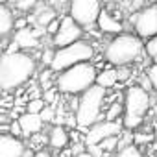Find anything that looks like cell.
Segmentation results:
<instances>
[{
	"label": "cell",
	"mask_w": 157,
	"mask_h": 157,
	"mask_svg": "<svg viewBox=\"0 0 157 157\" xmlns=\"http://www.w3.org/2000/svg\"><path fill=\"white\" fill-rule=\"evenodd\" d=\"M17 122L21 124V129H22V137H30L33 133H39L44 126V122L41 120L39 113H21Z\"/></svg>",
	"instance_id": "cell-13"
},
{
	"label": "cell",
	"mask_w": 157,
	"mask_h": 157,
	"mask_svg": "<svg viewBox=\"0 0 157 157\" xmlns=\"http://www.w3.org/2000/svg\"><path fill=\"white\" fill-rule=\"evenodd\" d=\"M26 26H28V17H21V19L13 21V30H21V28H26Z\"/></svg>",
	"instance_id": "cell-33"
},
{
	"label": "cell",
	"mask_w": 157,
	"mask_h": 157,
	"mask_svg": "<svg viewBox=\"0 0 157 157\" xmlns=\"http://www.w3.org/2000/svg\"><path fill=\"white\" fill-rule=\"evenodd\" d=\"M52 57H54V50H52V48H44V50H43V54H41V63H43V65H46V67H50Z\"/></svg>",
	"instance_id": "cell-29"
},
{
	"label": "cell",
	"mask_w": 157,
	"mask_h": 157,
	"mask_svg": "<svg viewBox=\"0 0 157 157\" xmlns=\"http://www.w3.org/2000/svg\"><path fill=\"white\" fill-rule=\"evenodd\" d=\"M37 68V61L26 50L0 54V87L2 91H15L26 85Z\"/></svg>",
	"instance_id": "cell-1"
},
{
	"label": "cell",
	"mask_w": 157,
	"mask_h": 157,
	"mask_svg": "<svg viewBox=\"0 0 157 157\" xmlns=\"http://www.w3.org/2000/svg\"><path fill=\"white\" fill-rule=\"evenodd\" d=\"M0 93H2V87H0Z\"/></svg>",
	"instance_id": "cell-43"
},
{
	"label": "cell",
	"mask_w": 157,
	"mask_h": 157,
	"mask_svg": "<svg viewBox=\"0 0 157 157\" xmlns=\"http://www.w3.org/2000/svg\"><path fill=\"white\" fill-rule=\"evenodd\" d=\"M105 100V89L100 85H91L85 89L76 105V124L80 128H89L94 122L102 120V104Z\"/></svg>",
	"instance_id": "cell-4"
},
{
	"label": "cell",
	"mask_w": 157,
	"mask_h": 157,
	"mask_svg": "<svg viewBox=\"0 0 157 157\" xmlns=\"http://www.w3.org/2000/svg\"><path fill=\"white\" fill-rule=\"evenodd\" d=\"M68 140H70V133L61 124H56L50 129V133H48V144H50V148H54L57 151L65 150V146L68 144Z\"/></svg>",
	"instance_id": "cell-15"
},
{
	"label": "cell",
	"mask_w": 157,
	"mask_h": 157,
	"mask_svg": "<svg viewBox=\"0 0 157 157\" xmlns=\"http://www.w3.org/2000/svg\"><path fill=\"white\" fill-rule=\"evenodd\" d=\"M39 117H41V120L46 124V122H52L54 118H56V109H54V105H44L41 111H39Z\"/></svg>",
	"instance_id": "cell-24"
},
{
	"label": "cell",
	"mask_w": 157,
	"mask_h": 157,
	"mask_svg": "<svg viewBox=\"0 0 157 157\" xmlns=\"http://www.w3.org/2000/svg\"><path fill=\"white\" fill-rule=\"evenodd\" d=\"M100 2H105V4H115V2H120V0H100Z\"/></svg>",
	"instance_id": "cell-40"
},
{
	"label": "cell",
	"mask_w": 157,
	"mask_h": 157,
	"mask_svg": "<svg viewBox=\"0 0 157 157\" xmlns=\"http://www.w3.org/2000/svg\"><path fill=\"white\" fill-rule=\"evenodd\" d=\"M146 41H148V43H146L144 50L148 52V56H155V54H157V33H155L153 37L146 39Z\"/></svg>",
	"instance_id": "cell-25"
},
{
	"label": "cell",
	"mask_w": 157,
	"mask_h": 157,
	"mask_svg": "<svg viewBox=\"0 0 157 157\" xmlns=\"http://www.w3.org/2000/svg\"><path fill=\"white\" fill-rule=\"evenodd\" d=\"M144 50L142 39L133 33H117V37L105 46V59L111 65L117 67H126L133 63Z\"/></svg>",
	"instance_id": "cell-3"
},
{
	"label": "cell",
	"mask_w": 157,
	"mask_h": 157,
	"mask_svg": "<svg viewBox=\"0 0 157 157\" xmlns=\"http://www.w3.org/2000/svg\"><path fill=\"white\" fill-rule=\"evenodd\" d=\"M150 94L140 85H133L124 94V120L122 126L126 129H135L142 124L146 111L150 109Z\"/></svg>",
	"instance_id": "cell-5"
},
{
	"label": "cell",
	"mask_w": 157,
	"mask_h": 157,
	"mask_svg": "<svg viewBox=\"0 0 157 157\" xmlns=\"http://www.w3.org/2000/svg\"><path fill=\"white\" fill-rule=\"evenodd\" d=\"M44 105H46V102H44L41 96H39V98H30L28 104H26V111H28V113H39Z\"/></svg>",
	"instance_id": "cell-21"
},
{
	"label": "cell",
	"mask_w": 157,
	"mask_h": 157,
	"mask_svg": "<svg viewBox=\"0 0 157 157\" xmlns=\"http://www.w3.org/2000/svg\"><path fill=\"white\" fill-rule=\"evenodd\" d=\"M56 91H57V89H52V87H50V89H44V96H41V98H43L46 104H50V102L56 100Z\"/></svg>",
	"instance_id": "cell-32"
},
{
	"label": "cell",
	"mask_w": 157,
	"mask_h": 157,
	"mask_svg": "<svg viewBox=\"0 0 157 157\" xmlns=\"http://www.w3.org/2000/svg\"><path fill=\"white\" fill-rule=\"evenodd\" d=\"M118 137H120V135L105 137V139H102V140L98 142V146H100L104 151H113V150H117V146H118Z\"/></svg>",
	"instance_id": "cell-18"
},
{
	"label": "cell",
	"mask_w": 157,
	"mask_h": 157,
	"mask_svg": "<svg viewBox=\"0 0 157 157\" xmlns=\"http://www.w3.org/2000/svg\"><path fill=\"white\" fill-rule=\"evenodd\" d=\"M133 140H135L137 144H139V142H150V140H151V135H140V133H139V135L133 137Z\"/></svg>",
	"instance_id": "cell-34"
},
{
	"label": "cell",
	"mask_w": 157,
	"mask_h": 157,
	"mask_svg": "<svg viewBox=\"0 0 157 157\" xmlns=\"http://www.w3.org/2000/svg\"><path fill=\"white\" fill-rule=\"evenodd\" d=\"M17 50H21V48H19V44H17L15 41H13V43H11L8 48H6V52H17Z\"/></svg>",
	"instance_id": "cell-38"
},
{
	"label": "cell",
	"mask_w": 157,
	"mask_h": 157,
	"mask_svg": "<svg viewBox=\"0 0 157 157\" xmlns=\"http://www.w3.org/2000/svg\"><path fill=\"white\" fill-rule=\"evenodd\" d=\"M46 33L43 26H37V28H21V30H15V35H13V41L19 44L21 50H32V48H37L39 46V37Z\"/></svg>",
	"instance_id": "cell-11"
},
{
	"label": "cell",
	"mask_w": 157,
	"mask_h": 157,
	"mask_svg": "<svg viewBox=\"0 0 157 157\" xmlns=\"http://www.w3.org/2000/svg\"><path fill=\"white\" fill-rule=\"evenodd\" d=\"M155 139H157V133H155Z\"/></svg>",
	"instance_id": "cell-44"
},
{
	"label": "cell",
	"mask_w": 157,
	"mask_h": 157,
	"mask_svg": "<svg viewBox=\"0 0 157 157\" xmlns=\"http://www.w3.org/2000/svg\"><path fill=\"white\" fill-rule=\"evenodd\" d=\"M118 157H144V155L140 153V150L135 144H128L118 150Z\"/></svg>",
	"instance_id": "cell-20"
},
{
	"label": "cell",
	"mask_w": 157,
	"mask_h": 157,
	"mask_svg": "<svg viewBox=\"0 0 157 157\" xmlns=\"http://www.w3.org/2000/svg\"><path fill=\"white\" fill-rule=\"evenodd\" d=\"M122 124L117 120H98L93 126H89V131L85 133V144H98L102 139L111 135H120Z\"/></svg>",
	"instance_id": "cell-10"
},
{
	"label": "cell",
	"mask_w": 157,
	"mask_h": 157,
	"mask_svg": "<svg viewBox=\"0 0 157 157\" xmlns=\"http://www.w3.org/2000/svg\"><path fill=\"white\" fill-rule=\"evenodd\" d=\"M122 111H124V105L122 104H118V102L111 104L109 109H107V113H105V120H117L122 115Z\"/></svg>",
	"instance_id": "cell-22"
},
{
	"label": "cell",
	"mask_w": 157,
	"mask_h": 157,
	"mask_svg": "<svg viewBox=\"0 0 157 157\" xmlns=\"http://www.w3.org/2000/svg\"><path fill=\"white\" fill-rule=\"evenodd\" d=\"M96 26L100 28L102 33H113V35H117V33L122 32V22L117 17H113L107 10H100V13L96 17Z\"/></svg>",
	"instance_id": "cell-14"
},
{
	"label": "cell",
	"mask_w": 157,
	"mask_h": 157,
	"mask_svg": "<svg viewBox=\"0 0 157 157\" xmlns=\"http://www.w3.org/2000/svg\"><path fill=\"white\" fill-rule=\"evenodd\" d=\"M57 28H59V19L56 17V19H52V21L44 26V32H46V35H54V33L57 32Z\"/></svg>",
	"instance_id": "cell-28"
},
{
	"label": "cell",
	"mask_w": 157,
	"mask_h": 157,
	"mask_svg": "<svg viewBox=\"0 0 157 157\" xmlns=\"http://www.w3.org/2000/svg\"><path fill=\"white\" fill-rule=\"evenodd\" d=\"M85 150L91 153V157H104V150L98 144H85Z\"/></svg>",
	"instance_id": "cell-27"
},
{
	"label": "cell",
	"mask_w": 157,
	"mask_h": 157,
	"mask_svg": "<svg viewBox=\"0 0 157 157\" xmlns=\"http://www.w3.org/2000/svg\"><path fill=\"white\" fill-rule=\"evenodd\" d=\"M100 10H102L100 0H70L68 2V15L82 28L94 26Z\"/></svg>",
	"instance_id": "cell-7"
},
{
	"label": "cell",
	"mask_w": 157,
	"mask_h": 157,
	"mask_svg": "<svg viewBox=\"0 0 157 157\" xmlns=\"http://www.w3.org/2000/svg\"><path fill=\"white\" fill-rule=\"evenodd\" d=\"M65 124H68L70 128H74V126H78V124H76V117H74V115H70V117H67V118H65Z\"/></svg>",
	"instance_id": "cell-36"
},
{
	"label": "cell",
	"mask_w": 157,
	"mask_h": 157,
	"mask_svg": "<svg viewBox=\"0 0 157 157\" xmlns=\"http://www.w3.org/2000/svg\"><path fill=\"white\" fill-rule=\"evenodd\" d=\"M33 153H35V150H32V148H28V146H26L21 157H33Z\"/></svg>",
	"instance_id": "cell-37"
},
{
	"label": "cell",
	"mask_w": 157,
	"mask_h": 157,
	"mask_svg": "<svg viewBox=\"0 0 157 157\" xmlns=\"http://www.w3.org/2000/svg\"><path fill=\"white\" fill-rule=\"evenodd\" d=\"M135 32L140 39H150L157 33V4H151L144 10H140L139 15H135Z\"/></svg>",
	"instance_id": "cell-9"
},
{
	"label": "cell",
	"mask_w": 157,
	"mask_h": 157,
	"mask_svg": "<svg viewBox=\"0 0 157 157\" xmlns=\"http://www.w3.org/2000/svg\"><path fill=\"white\" fill-rule=\"evenodd\" d=\"M26 144L21 137H13L11 133H0V157H21Z\"/></svg>",
	"instance_id": "cell-12"
},
{
	"label": "cell",
	"mask_w": 157,
	"mask_h": 157,
	"mask_svg": "<svg viewBox=\"0 0 157 157\" xmlns=\"http://www.w3.org/2000/svg\"><path fill=\"white\" fill-rule=\"evenodd\" d=\"M0 4H8V0H0Z\"/></svg>",
	"instance_id": "cell-42"
},
{
	"label": "cell",
	"mask_w": 157,
	"mask_h": 157,
	"mask_svg": "<svg viewBox=\"0 0 157 157\" xmlns=\"http://www.w3.org/2000/svg\"><path fill=\"white\" fill-rule=\"evenodd\" d=\"M117 82H118V76H117V70H115V68H105V70H102L100 74L96 72V80H94V83L100 85V87H104V89L113 87Z\"/></svg>",
	"instance_id": "cell-17"
},
{
	"label": "cell",
	"mask_w": 157,
	"mask_h": 157,
	"mask_svg": "<svg viewBox=\"0 0 157 157\" xmlns=\"http://www.w3.org/2000/svg\"><path fill=\"white\" fill-rule=\"evenodd\" d=\"M52 74H54V70H52L50 67H48L46 70L41 72V76H39V85L43 87V91L52 87Z\"/></svg>",
	"instance_id": "cell-23"
},
{
	"label": "cell",
	"mask_w": 157,
	"mask_h": 157,
	"mask_svg": "<svg viewBox=\"0 0 157 157\" xmlns=\"http://www.w3.org/2000/svg\"><path fill=\"white\" fill-rule=\"evenodd\" d=\"M74 157H91V153L85 150V151H82V153H78V155H74Z\"/></svg>",
	"instance_id": "cell-39"
},
{
	"label": "cell",
	"mask_w": 157,
	"mask_h": 157,
	"mask_svg": "<svg viewBox=\"0 0 157 157\" xmlns=\"http://www.w3.org/2000/svg\"><path fill=\"white\" fill-rule=\"evenodd\" d=\"M82 151H85V142H74L72 144V148H70V153H72V157L74 155H78V153H82Z\"/></svg>",
	"instance_id": "cell-31"
},
{
	"label": "cell",
	"mask_w": 157,
	"mask_h": 157,
	"mask_svg": "<svg viewBox=\"0 0 157 157\" xmlns=\"http://www.w3.org/2000/svg\"><path fill=\"white\" fill-rule=\"evenodd\" d=\"M13 21L15 15L8 4H0V39L11 35L13 32Z\"/></svg>",
	"instance_id": "cell-16"
},
{
	"label": "cell",
	"mask_w": 157,
	"mask_h": 157,
	"mask_svg": "<svg viewBox=\"0 0 157 157\" xmlns=\"http://www.w3.org/2000/svg\"><path fill=\"white\" fill-rule=\"evenodd\" d=\"M37 2H39V0H17V2H15V4H11V6H15L21 13H28V11L35 10Z\"/></svg>",
	"instance_id": "cell-19"
},
{
	"label": "cell",
	"mask_w": 157,
	"mask_h": 157,
	"mask_svg": "<svg viewBox=\"0 0 157 157\" xmlns=\"http://www.w3.org/2000/svg\"><path fill=\"white\" fill-rule=\"evenodd\" d=\"M33 157H52V153H50L48 150H43V148H41V150H37V151L33 153Z\"/></svg>",
	"instance_id": "cell-35"
},
{
	"label": "cell",
	"mask_w": 157,
	"mask_h": 157,
	"mask_svg": "<svg viewBox=\"0 0 157 157\" xmlns=\"http://www.w3.org/2000/svg\"><path fill=\"white\" fill-rule=\"evenodd\" d=\"M13 137H22V129H21V124L17 122V118L13 122H10V129H8Z\"/></svg>",
	"instance_id": "cell-30"
},
{
	"label": "cell",
	"mask_w": 157,
	"mask_h": 157,
	"mask_svg": "<svg viewBox=\"0 0 157 157\" xmlns=\"http://www.w3.org/2000/svg\"><path fill=\"white\" fill-rule=\"evenodd\" d=\"M94 80H96V67L91 61H82L57 72L56 89L63 94H82L85 89L94 85Z\"/></svg>",
	"instance_id": "cell-2"
},
{
	"label": "cell",
	"mask_w": 157,
	"mask_h": 157,
	"mask_svg": "<svg viewBox=\"0 0 157 157\" xmlns=\"http://www.w3.org/2000/svg\"><path fill=\"white\" fill-rule=\"evenodd\" d=\"M94 56V48L91 43L83 41V39H78L70 44L59 46L54 50V57L50 63V68L54 72H61L76 63H82V61H91Z\"/></svg>",
	"instance_id": "cell-6"
},
{
	"label": "cell",
	"mask_w": 157,
	"mask_h": 157,
	"mask_svg": "<svg viewBox=\"0 0 157 157\" xmlns=\"http://www.w3.org/2000/svg\"><path fill=\"white\" fill-rule=\"evenodd\" d=\"M82 35H83V28L70 15H67V17L59 19V28L52 35V44L56 48H59V46H65V44H70L78 39H82Z\"/></svg>",
	"instance_id": "cell-8"
},
{
	"label": "cell",
	"mask_w": 157,
	"mask_h": 157,
	"mask_svg": "<svg viewBox=\"0 0 157 157\" xmlns=\"http://www.w3.org/2000/svg\"><path fill=\"white\" fill-rule=\"evenodd\" d=\"M148 80H150L151 89L157 93V65H151V67L148 68Z\"/></svg>",
	"instance_id": "cell-26"
},
{
	"label": "cell",
	"mask_w": 157,
	"mask_h": 157,
	"mask_svg": "<svg viewBox=\"0 0 157 157\" xmlns=\"http://www.w3.org/2000/svg\"><path fill=\"white\" fill-rule=\"evenodd\" d=\"M151 59H153V65H157V54H155V56H151Z\"/></svg>",
	"instance_id": "cell-41"
}]
</instances>
